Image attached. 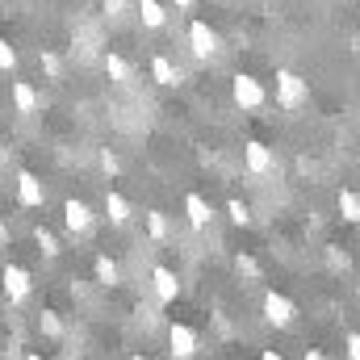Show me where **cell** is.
Segmentation results:
<instances>
[{"label":"cell","instance_id":"6da1fadb","mask_svg":"<svg viewBox=\"0 0 360 360\" xmlns=\"http://www.w3.org/2000/svg\"><path fill=\"white\" fill-rule=\"evenodd\" d=\"M306 96H310V84H306L297 72H289V68L276 72V105H281V109H302Z\"/></svg>","mask_w":360,"mask_h":360},{"label":"cell","instance_id":"7a4b0ae2","mask_svg":"<svg viewBox=\"0 0 360 360\" xmlns=\"http://www.w3.org/2000/svg\"><path fill=\"white\" fill-rule=\"evenodd\" d=\"M231 96H235V105H239V109H260V105L269 101L264 84H260L256 76H248V72H239V76L231 80Z\"/></svg>","mask_w":360,"mask_h":360},{"label":"cell","instance_id":"3957f363","mask_svg":"<svg viewBox=\"0 0 360 360\" xmlns=\"http://www.w3.org/2000/svg\"><path fill=\"white\" fill-rule=\"evenodd\" d=\"M0 285H4V297H8L13 306H21V302L30 297V289H34L30 272L21 269V264H8V269L0 272Z\"/></svg>","mask_w":360,"mask_h":360},{"label":"cell","instance_id":"277c9868","mask_svg":"<svg viewBox=\"0 0 360 360\" xmlns=\"http://www.w3.org/2000/svg\"><path fill=\"white\" fill-rule=\"evenodd\" d=\"M63 222H68V231H72V235H89L92 222H96V214H92L89 201L68 197V201H63Z\"/></svg>","mask_w":360,"mask_h":360},{"label":"cell","instance_id":"5b68a950","mask_svg":"<svg viewBox=\"0 0 360 360\" xmlns=\"http://www.w3.org/2000/svg\"><path fill=\"white\" fill-rule=\"evenodd\" d=\"M188 46H193L197 59H214V55H218V34H214L205 21H193V25H188Z\"/></svg>","mask_w":360,"mask_h":360},{"label":"cell","instance_id":"8992f818","mask_svg":"<svg viewBox=\"0 0 360 360\" xmlns=\"http://www.w3.org/2000/svg\"><path fill=\"white\" fill-rule=\"evenodd\" d=\"M293 314H297V310H293V302H289L285 293H276V289L264 293V319H269L272 327H289Z\"/></svg>","mask_w":360,"mask_h":360},{"label":"cell","instance_id":"52a82bcc","mask_svg":"<svg viewBox=\"0 0 360 360\" xmlns=\"http://www.w3.org/2000/svg\"><path fill=\"white\" fill-rule=\"evenodd\" d=\"M243 164H248V172L252 176H269L272 168H276V160H272V151L264 147V143H243Z\"/></svg>","mask_w":360,"mask_h":360},{"label":"cell","instance_id":"ba28073f","mask_svg":"<svg viewBox=\"0 0 360 360\" xmlns=\"http://www.w3.org/2000/svg\"><path fill=\"white\" fill-rule=\"evenodd\" d=\"M168 344H172V356L176 360H188L193 352H197V331L193 327H184V323H172V331H168Z\"/></svg>","mask_w":360,"mask_h":360},{"label":"cell","instance_id":"9c48e42d","mask_svg":"<svg viewBox=\"0 0 360 360\" xmlns=\"http://www.w3.org/2000/svg\"><path fill=\"white\" fill-rule=\"evenodd\" d=\"M17 201L30 205V210H38V205L46 201V188H42V180L34 176V172H21V176H17Z\"/></svg>","mask_w":360,"mask_h":360},{"label":"cell","instance_id":"30bf717a","mask_svg":"<svg viewBox=\"0 0 360 360\" xmlns=\"http://www.w3.org/2000/svg\"><path fill=\"white\" fill-rule=\"evenodd\" d=\"M184 214H188V226H193V231H205V226L214 222V210H210V201H205L201 193H188V197H184Z\"/></svg>","mask_w":360,"mask_h":360},{"label":"cell","instance_id":"8fae6325","mask_svg":"<svg viewBox=\"0 0 360 360\" xmlns=\"http://www.w3.org/2000/svg\"><path fill=\"white\" fill-rule=\"evenodd\" d=\"M105 214H109L113 226H126V222L134 218V205H130L122 193H105Z\"/></svg>","mask_w":360,"mask_h":360},{"label":"cell","instance_id":"7c38bea8","mask_svg":"<svg viewBox=\"0 0 360 360\" xmlns=\"http://www.w3.org/2000/svg\"><path fill=\"white\" fill-rule=\"evenodd\" d=\"M13 105L17 113H38V89L30 80H13Z\"/></svg>","mask_w":360,"mask_h":360},{"label":"cell","instance_id":"4fadbf2b","mask_svg":"<svg viewBox=\"0 0 360 360\" xmlns=\"http://www.w3.org/2000/svg\"><path fill=\"white\" fill-rule=\"evenodd\" d=\"M151 281H155V297H160V302H176L180 297V281H176L172 269H155Z\"/></svg>","mask_w":360,"mask_h":360},{"label":"cell","instance_id":"5bb4252c","mask_svg":"<svg viewBox=\"0 0 360 360\" xmlns=\"http://www.w3.org/2000/svg\"><path fill=\"white\" fill-rule=\"evenodd\" d=\"M151 76H155V84H164V89L180 84V68L168 59V55H155V59H151Z\"/></svg>","mask_w":360,"mask_h":360},{"label":"cell","instance_id":"9a60e30c","mask_svg":"<svg viewBox=\"0 0 360 360\" xmlns=\"http://www.w3.org/2000/svg\"><path fill=\"white\" fill-rule=\"evenodd\" d=\"M139 17H143L147 30H164L168 25V8L160 0H139Z\"/></svg>","mask_w":360,"mask_h":360},{"label":"cell","instance_id":"2e32d148","mask_svg":"<svg viewBox=\"0 0 360 360\" xmlns=\"http://www.w3.org/2000/svg\"><path fill=\"white\" fill-rule=\"evenodd\" d=\"M101 63H105V76H109L113 84H130V63H126L122 55H113V51H109Z\"/></svg>","mask_w":360,"mask_h":360},{"label":"cell","instance_id":"e0dca14e","mask_svg":"<svg viewBox=\"0 0 360 360\" xmlns=\"http://www.w3.org/2000/svg\"><path fill=\"white\" fill-rule=\"evenodd\" d=\"M143 218H147V235H151L155 243H164V239H168V231H172V226H168V218H164V210H147Z\"/></svg>","mask_w":360,"mask_h":360},{"label":"cell","instance_id":"ac0fdd59","mask_svg":"<svg viewBox=\"0 0 360 360\" xmlns=\"http://www.w3.org/2000/svg\"><path fill=\"white\" fill-rule=\"evenodd\" d=\"M92 272H96L101 285H117V281H122V272H117V264H113L109 256H92Z\"/></svg>","mask_w":360,"mask_h":360},{"label":"cell","instance_id":"d6986e66","mask_svg":"<svg viewBox=\"0 0 360 360\" xmlns=\"http://www.w3.org/2000/svg\"><path fill=\"white\" fill-rule=\"evenodd\" d=\"M340 214H344V222H360V197L352 188L340 193Z\"/></svg>","mask_w":360,"mask_h":360},{"label":"cell","instance_id":"ffe728a7","mask_svg":"<svg viewBox=\"0 0 360 360\" xmlns=\"http://www.w3.org/2000/svg\"><path fill=\"white\" fill-rule=\"evenodd\" d=\"M38 63H42V72H46L51 80H63V59H59L55 51H42V55H38Z\"/></svg>","mask_w":360,"mask_h":360},{"label":"cell","instance_id":"44dd1931","mask_svg":"<svg viewBox=\"0 0 360 360\" xmlns=\"http://www.w3.org/2000/svg\"><path fill=\"white\" fill-rule=\"evenodd\" d=\"M38 327H42V335H51V340H59V335H63V323H59V314H55V310H42V314H38Z\"/></svg>","mask_w":360,"mask_h":360},{"label":"cell","instance_id":"7402d4cb","mask_svg":"<svg viewBox=\"0 0 360 360\" xmlns=\"http://www.w3.org/2000/svg\"><path fill=\"white\" fill-rule=\"evenodd\" d=\"M34 239H38V248H42L46 256H59V239H55L46 226H38V231H34Z\"/></svg>","mask_w":360,"mask_h":360},{"label":"cell","instance_id":"603a6c76","mask_svg":"<svg viewBox=\"0 0 360 360\" xmlns=\"http://www.w3.org/2000/svg\"><path fill=\"white\" fill-rule=\"evenodd\" d=\"M226 214H231V222H235V226H248V222H252V210H248L243 201H231V205H226Z\"/></svg>","mask_w":360,"mask_h":360},{"label":"cell","instance_id":"cb8c5ba5","mask_svg":"<svg viewBox=\"0 0 360 360\" xmlns=\"http://www.w3.org/2000/svg\"><path fill=\"white\" fill-rule=\"evenodd\" d=\"M13 68H17V51L8 38H0V72H13Z\"/></svg>","mask_w":360,"mask_h":360},{"label":"cell","instance_id":"d4e9b609","mask_svg":"<svg viewBox=\"0 0 360 360\" xmlns=\"http://www.w3.org/2000/svg\"><path fill=\"white\" fill-rule=\"evenodd\" d=\"M96 160H101V168H105V172H109V176H117V172H122V160H117V155H113V151H109V147H105V151H101V155H96Z\"/></svg>","mask_w":360,"mask_h":360},{"label":"cell","instance_id":"484cf974","mask_svg":"<svg viewBox=\"0 0 360 360\" xmlns=\"http://www.w3.org/2000/svg\"><path fill=\"white\" fill-rule=\"evenodd\" d=\"M101 8H105V17H122L126 13V0H101Z\"/></svg>","mask_w":360,"mask_h":360},{"label":"cell","instance_id":"4316f807","mask_svg":"<svg viewBox=\"0 0 360 360\" xmlns=\"http://www.w3.org/2000/svg\"><path fill=\"white\" fill-rule=\"evenodd\" d=\"M348 360H360V335H356V331L348 335Z\"/></svg>","mask_w":360,"mask_h":360},{"label":"cell","instance_id":"83f0119b","mask_svg":"<svg viewBox=\"0 0 360 360\" xmlns=\"http://www.w3.org/2000/svg\"><path fill=\"white\" fill-rule=\"evenodd\" d=\"M260 360H285V356H281L276 348H264V352H260Z\"/></svg>","mask_w":360,"mask_h":360},{"label":"cell","instance_id":"f1b7e54d","mask_svg":"<svg viewBox=\"0 0 360 360\" xmlns=\"http://www.w3.org/2000/svg\"><path fill=\"white\" fill-rule=\"evenodd\" d=\"M0 248H8V226H4V218H0Z\"/></svg>","mask_w":360,"mask_h":360},{"label":"cell","instance_id":"f546056e","mask_svg":"<svg viewBox=\"0 0 360 360\" xmlns=\"http://www.w3.org/2000/svg\"><path fill=\"white\" fill-rule=\"evenodd\" d=\"M306 360H327V356H323L319 348H306Z\"/></svg>","mask_w":360,"mask_h":360},{"label":"cell","instance_id":"4dcf8cb0","mask_svg":"<svg viewBox=\"0 0 360 360\" xmlns=\"http://www.w3.org/2000/svg\"><path fill=\"white\" fill-rule=\"evenodd\" d=\"M193 4H197V0H176V8H184V13H188V8H193Z\"/></svg>","mask_w":360,"mask_h":360},{"label":"cell","instance_id":"1f68e13d","mask_svg":"<svg viewBox=\"0 0 360 360\" xmlns=\"http://www.w3.org/2000/svg\"><path fill=\"white\" fill-rule=\"evenodd\" d=\"M0 164H8V147L4 143H0Z\"/></svg>","mask_w":360,"mask_h":360},{"label":"cell","instance_id":"d6a6232c","mask_svg":"<svg viewBox=\"0 0 360 360\" xmlns=\"http://www.w3.org/2000/svg\"><path fill=\"white\" fill-rule=\"evenodd\" d=\"M25 360H42V356H38V352H25Z\"/></svg>","mask_w":360,"mask_h":360},{"label":"cell","instance_id":"836d02e7","mask_svg":"<svg viewBox=\"0 0 360 360\" xmlns=\"http://www.w3.org/2000/svg\"><path fill=\"white\" fill-rule=\"evenodd\" d=\"M130 360H147V356H130Z\"/></svg>","mask_w":360,"mask_h":360}]
</instances>
